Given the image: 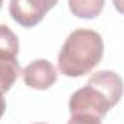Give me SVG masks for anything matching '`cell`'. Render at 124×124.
I'll return each mask as SVG.
<instances>
[{"label":"cell","mask_w":124,"mask_h":124,"mask_svg":"<svg viewBox=\"0 0 124 124\" xmlns=\"http://www.w3.org/2000/svg\"><path fill=\"white\" fill-rule=\"evenodd\" d=\"M1 4H3V0H0V9H1Z\"/></svg>","instance_id":"8fae6325"},{"label":"cell","mask_w":124,"mask_h":124,"mask_svg":"<svg viewBox=\"0 0 124 124\" xmlns=\"http://www.w3.org/2000/svg\"><path fill=\"white\" fill-rule=\"evenodd\" d=\"M36 124H46V123H36Z\"/></svg>","instance_id":"7c38bea8"},{"label":"cell","mask_w":124,"mask_h":124,"mask_svg":"<svg viewBox=\"0 0 124 124\" xmlns=\"http://www.w3.org/2000/svg\"><path fill=\"white\" fill-rule=\"evenodd\" d=\"M56 3L58 0H10L9 12L12 19L23 28H33Z\"/></svg>","instance_id":"3957f363"},{"label":"cell","mask_w":124,"mask_h":124,"mask_svg":"<svg viewBox=\"0 0 124 124\" xmlns=\"http://www.w3.org/2000/svg\"><path fill=\"white\" fill-rule=\"evenodd\" d=\"M68 124H101V118L90 114H71Z\"/></svg>","instance_id":"ba28073f"},{"label":"cell","mask_w":124,"mask_h":124,"mask_svg":"<svg viewBox=\"0 0 124 124\" xmlns=\"http://www.w3.org/2000/svg\"><path fill=\"white\" fill-rule=\"evenodd\" d=\"M20 75L23 78V82L33 90H48L58 79L56 68L46 59L32 61Z\"/></svg>","instance_id":"277c9868"},{"label":"cell","mask_w":124,"mask_h":124,"mask_svg":"<svg viewBox=\"0 0 124 124\" xmlns=\"http://www.w3.org/2000/svg\"><path fill=\"white\" fill-rule=\"evenodd\" d=\"M105 0H68L69 10L79 19H95L104 9Z\"/></svg>","instance_id":"5b68a950"},{"label":"cell","mask_w":124,"mask_h":124,"mask_svg":"<svg viewBox=\"0 0 124 124\" xmlns=\"http://www.w3.org/2000/svg\"><path fill=\"white\" fill-rule=\"evenodd\" d=\"M113 4L118 13L124 15V0H113Z\"/></svg>","instance_id":"9c48e42d"},{"label":"cell","mask_w":124,"mask_h":124,"mask_svg":"<svg viewBox=\"0 0 124 124\" xmlns=\"http://www.w3.org/2000/svg\"><path fill=\"white\" fill-rule=\"evenodd\" d=\"M4 111H6V101H4L3 94L0 93V120H1V117L4 116Z\"/></svg>","instance_id":"30bf717a"},{"label":"cell","mask_w":124,"mask_h":124,"mask_svg":"<svg viewBox=\"0 0 124 124\" xmlns=\"http://www.w3.org/2000/svg\"><path fill=\"white\" fill-rule=\"evenodd\" d=\"M22 74L16 59H0V93H7Z\"/></svg>","instance_id":"52a82bcc"},{"label":"cell","mask_w":124,"mask_h":124,"mask_svg":"<svg viewBox=\"0 0 124 124\" xmlns=\"http://www.w3.org/2000/svg\"><path fill=\"white\" fill-rule=\"evenodd\" d=\"M19 54V39L6 25H0V59H16Z\"/></svg>","instance_id":"8992f818"},{"label":"cell","mask_w":124,"mask_h":124,"mask_svg":"<svg viewBox=\"0 0 124 124\" xmlns=\"http://www.w3.org/2000/svg\"><path fill=\"white\" fill-rule=\"evenodd\" d=\"M104 42L98 32L77 29L65 39L58 55V68L65 77L78 78L90 74L101 62Z\"/></svg>","instance_id":"7a4b0ae2"},{"label":"cell","mask_w":124,"mask_h":124,"mask_svg":"<svg viewBox=\"0 0 124 124\" xmlns=\"http://www.w3.org/2000/svg\"><path fill=\"white\" fill-rule=\"evenodd\" d=\"M124 93L123 79L114 71H98L88 79V84L71 95V114H90L104 118L118 104Z\"/></svg>","instance_id":"6da1fadb"}]
</instances>
